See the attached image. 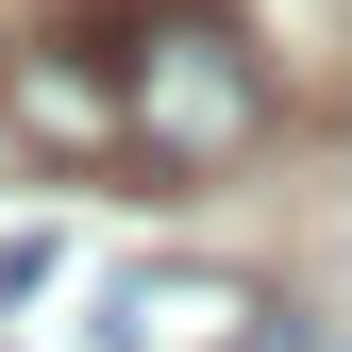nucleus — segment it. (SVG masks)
Masks as SVG:
<instances>
[{
    "label": "nucleus",
    "mask_w": 352,
    "mask_h": 352,
    "mask_svg": "<svg viewBox=\"0 0 352 352\" xmlns=\"http://www.w3.org/2000/svg\"><path fill=\"white\" fill-rule=\"evenodd\" d=\"M252 135H269V67H252V34L218 17V0L135 17V51H118V151H151V168H235Z\"/></svg>",
    "instance_id": "obj_1"
},
{
    "label": "nucleus",
    "mask_w": 352,
    "mask_h": 352,
    "mask_svg": "<svg viewBox=\"0 0 352 352\" xmlns=\"http://www.w3.org/2000/svg\"><path fill=\"white\" fill-rule=\"evenodd\" d=\"M269 302L252 285H218V269H135L118 285V352H218V336H252Z\"/></svg>",
    "instance_id": "obj_2"
},
{
    "label": "nucleus",
    "mask_w": 352,
    "mask_h": 352,
    "mask_svg": "<svg viewBox=\"0 0 352 352\" xmlns=\"http://www.w3.org/2000/svg\"><path fill=\"white\" fill-rule=\"evenodd\" d=\"M17 118H34L51 151H118V84H101V67H67V51H51V67H17Z\"/></svg>",
    "instance_id": "obj_3"
},
{
    "label": "nucleus",
    "mask_w": 352,
    "mask_h": 352,
    "mask_svg": "<svg viewBox=\"0 0 352 352\" xmlns=\"http://www.w3.org/2000/svg\"><path fill=\"white\" fill-rule=\"evenodd\" d=\"M218 352H319V336H302V319H252V336H218Z\"/></svg>",
    "instance_id": "obj_4"
}]
</instances>
